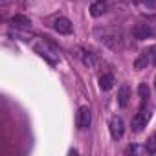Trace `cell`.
<instances>
[{
	"label": "cell",
	"instance_id": "1",
	"mask_svg": "<svg viewBox=\"0 0 156 156\" xmlns=\"http://www.w3.org/2000/svg\"><path fill=\"white\" fill-rule=\"evenodd\" d=\"M96 39L105 44L107 48H110L112 51H121L125 48V37L123 31L118 28H96Z\"/></svg>",
	"mask_w": 156,
	"mask_h": 156
},
{
	"label": "cell",
	"instance_id": "2",
	"mask_svg": "<svg viewBox=\"0 0 156 156\" xmlns=\"http://www.w3.org/2000/svg\"><path fill=\"white\" fill-rule=\"evenodd\" d=\"M132 35L134 39L138 41H145V39H151L156 35V22H151V20H140L138 24H134L132 28Z\"/></svg>",
	"mask_w": 156,
	"mask_h": 156
},
{
	"label": "cell",
	"instance_id": "3",
	"mask_svg": "<svg viewBox=\"0 0 156 156\" xmlns=\"http://www.w3.org/2000/svg\"><path fill=\"white\" fill-rule=\"evenodd\" d=\"M154 53H156V46H151V48L143 50V51L136 57V61H134V68H136V70H143V68H147L151 62H154Z\"/></svg>",
	"mask_w": 156,
	"mask_h": 156
},
{
	"label": "cell",
	"instance_id": "4",
	"mask_svg": "<svg viewBox=\"0 0 156 156\" xmlns=\"http://www.w3.org/2000/svg\"><path fill=\"white\" fill-rule=\"evenodd\" d=\"M149 119H151V110H145V105L141 107V110L132 118V132H141L145 127H147V123H149Z\"/></svg>",
	"mask_w": 156,
	"mask_h": 156
},
{
	"label": "cell",
	"instance_id": "5",
	"mask_svg": "<svg viewBox=\"0 0 156 156\" xmlns=\"http://www.w3.org/2000/svg\"><path fill=\"white\" fill-rule=\"evenodd\" d=\"M75 123H77V127H79L81 130L90 127V123H92V110H90V107L83 105L79 110H77V118H75Z\"/></svg>",
	"mask_w": 156,
	"mask_h": 156
},
{
	"label": "cell",
	"instance_id": "6",
	"mask_svg": "<svg viewBox=\"0 0 156 156\" xmlns=\"http://www.w3.org/2000/svg\"><path fill=\"white\" fill-rule=\"evenodd\" d=\"M108 129H110V136L114 140H119L123 136V132H125V123H123V119L119 116H114L110 119V123H108Z\"/></svg>",
	"mask_w": 156,
	"mask_h": 156
},
{
	"label": "cell",
	"instance_id": "7",
	"mask_svg": "<svg viewBox=\"0 0 156 156\" xmlns=\"http://www.w3.org/2000/svg\"><path fill=\"white\" fill-rule=\"evenodd\" d=\"M134 4L143 15H152L156 11V0H134Z\"/></svg>",
	"mask_w": 156,
	"mask_h": 156
},
{
	"label": "cell",
	"instance_id": "8",
	"mask_svg": "<svg viewBox=\"0 0 156 156\" xmlns=\"http://www.w3.org/2000/svg\"><path fill=\"white\" fill-rule=\"evenodd\" d=\"M53 28H55V31H59L61 35H70L72 33V22L66 19V17H59L55 22H53Z\"/></svg>",
	"mask_w": 156,
	"mask_h": 156
},
{
	"label": "cell",
	"instance_id": "9",
	"mask_svg": "<svg viewBox=\"0 0 156 156\" xmlns=\"http://www.w3.org/2000/svg\"><path fill=\"white\" fill-rule=\"evenodd\" d=\"M107 9H108L107 0H96V2L90 6V15H92L94 19H99V17H103V15L107 13Z\"/></svg>",
	"mask_w": 156,
	"mask_h": 156
},
{
	"label": "cell",
	"instance_id": "10",
	"mask_svg": "<svg viewBox=\"0 0 156 156\" xmlns=\"http://www.w3.org/2000/svg\"><path fill=\"white\" fill-rule=\"evenodd\" d=\"M9 22H11V26H15L19 30H30L31 28V20L24 15H15V17H11Z\"/></svg>",
	"mask_w": 156,
	"mask_h": 156
},
{
	"label": "cell",
	"instance_id": "11",
	"mask_svg": "<svg viewBox=\"0 0 156 156\" xmlns=\"http://www.w3.org/2000/svg\"><path fill=\"white\" fill-rule=\"evenodd\" d=\"M129 101H130V88L127 85H123L119 88V92H118V103H119L121 108H125L129 105Z\"/></svg>",
	"mask_w": 156,
	"mask_h": 156
},
{
	"label": "cell",
	"instance_id": "12",
	"mask_svg": "<svg viewBox=\"0 0 156 156\" xmlns=\"http://www.w3.org/2000/svg\"><path fill=\"white\" fill-rule=\"evenodd\" d=\"M114 87V75L112 73H103L99 75V88L101 90H110Z\"/></svg>",
	"mask_w": 156,
	"mask_h": 156
},
{
	"label": "cell",
	"instance_id": "13",
	"mask_svg": "<svg viewBox=\"0 0 156 156\" xmlns=\"http://www.w3.org/2000/svg\"><path fill=\"white\" fill-rule=\"evenodd\" d=\"M81 55V59H83V62L88 66V68H94L96 64H98V59L92 55V53H87V51H83V53H79Z\"/></svg>",
	"mask_w": 156,
	"mask_h": 156
},
{
	"label": "cell",
	"instance_id": "14",
	"mask_svg": "<svg viewBox=\"0 0 156 156\" xmlns=\"http://www.w3.org/2000/svg\"><path fill=\"white\" fill-rule=\"evenodd\" d=\"M145 151L151 152V154H156V134H152V136L149 138V141H147V145H145Z\"/></svg>",
	"mask_w": 156,
	"mask_h": 156
},
{
	"label": "cell",
	"instance_id": "15",
	"mask_svg": "<svg viewBox=\"0 0 156 156\" xmlns=\"http://www.w3.org/2000/svg\"><path fill=\"white\" fill-rule=\"evenodd\" d=\"M138 92H140V98H141V103H145V101L149 99V88H147V85H145V83H141V85L138 87Z\"/></svg>",
	"mask_w": 156,
	"mask_h": 156
},
{
	"label": "cell",
	"instance_id": "16",
	"mask_svg": "<svg viewBox=\"0 0 156 156\" xmlns=\"http://www.w3.org/2000/svg\"><path fill=\"white\" fill-rule=\"evenodd\" d=\"M138 151H141V149H140V147H138V145H129V147H127V151H125V152H127V154H130V152H138Z\"/></svg>",
	"mask_w": 156,
	"mask_h": 156
},
{
	"label": "cell",
	"instance_id": "17",
	"mask_svg": "<svg viewBox=\"0 0 156 156\" xmlns=\"http://www.w3.org/2000/svg\"><path fill=\"white\" fill-rule=\"evenodd\" d=\"M154 88H156V77H154Z\"/></svg>",
	"mask_w": 156,
	"mask_h": 156
},
{
	"label": "cell",
	"instance_id": "18",
	"mask_svg": "<svg viewBox=\"0 0 156 156\" xmlns=\"http://www.w3.org/2000/svg\"><path fill=\"white\" fill-rule=\"evenodd\" d=\"M154 64H156V53H154Z\"/></svg>",
	"mask_w": 156,
	"mask_h": 156
}]
</instances>
